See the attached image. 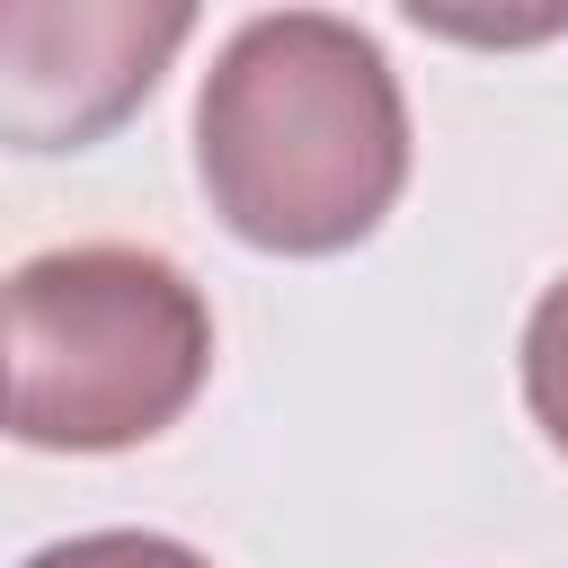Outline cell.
<instances>
[{
  "label": "cell",
  "mask_w": 568,
  "mask_h": 568,
  "mask_svg": "<svg viewBox=\"0 0 568 568\" xmlns=\"http://www.w3.org/2000/svg\"><path fill=\"white\" fill-rule=\"evenodd\" d=\"M195 178L231 240L266 257L373 240L408 186V106L382 44L328 9L248 18L204 71Z\"/></svg>",
  "instance_id": "cell-1"
},
{
  "label": "cell",
  "mask_w": 568,
  "mask_h": 568,
  "mask_svg": "<svg viewBox=\"0 0 568 568\" xmlns=\"http://www.w3.org/2000/svg\"><path fill=\"white\" fill-rule=\"evenodd\" d=\"M213 311L178 257L80 240L9 275V435L36 453H124L195 408Z\"/></svg>",
  "instance_id": "cell-2"
},
{
  "label": "cell",
  "mask_w": 568,
  "mask_h": 568,
  "mask_svg": "<svg viewBox=\"0 0 568 568\" xmlns=\"http://www.w3.org/2000/svg\"><path fill=\"white\" fill-rule=\"evenodd\" d=\"M195 36V9H53L18 0L0 9V124L18 151H80L106 124H124L160 62Z\"/></svg>",
  "instance_id": "cell-3"
},
{
  "label": "cell",
  "mask_w": 568,
  "mask_h": 568,
  "mask_svg": "<svg viewBox=\"0 0 568 568\" xmlns=\"http://www.w3.org/2000/svg\"><path fill=\"white\" fill-rule=\"evenodd\" d=\"M524 399H532V426L568 453V275L524 320Z\"/></svg>",
  "instance_id": "cell-4"
},
{
  "label": "cell",
  "mask_w": 568,
  "mask_h": 568,
  "mask_svg": "<svg viewBox=\"0 0 568 568\" xmlns=\"http://www.w3.org/2000/svg\"><path fill=\"white\" fill-rule=\"evenodd\" d=\"M27 568H213V559L169 532H71V541L36 550Z\"/></svg>",
  "instance_id": "cell-5"
}]
</instances>
